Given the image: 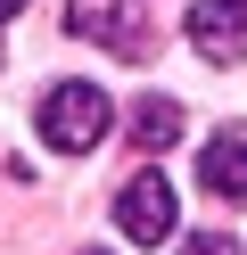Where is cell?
<instances>
[{"label":"cell","mask_w":247,"mask_h":255,"mask_svg":"<svg viewBox=\"0 0 247 255\" xmlns=\"http://www.w3.org/2000/svg\"><path fill=\"white\" fill-rule=\"evenodd\" d=\"M16 8H25V0H0V25H8V17H16Z\"/></svg>","instance_id":"cell-8"},{"label":"cell","mask_w":247,"mask_h":255,"mask_svg":"<svg viewBox=\"0 0 247 255\" xmlns=\"http://www.w3.org/2000/svg\"><path fill=\"white\" fill-rule=\"evenodd\" d=\"M173 255H239V239H223V231H198V239H181Z\"/></svg>","instance_id":"cell-7"},{"label":"cell","mask_w":247,"mask_h":255,"mask_svg":"<svg viewBox=\"0 0 247 255\" xmlns=\"http://www.w3.org/2000/svg\"><path fill=\"white\" fill-rule=\"evenodd\" d=\"M115 231H124L132 247H165V239H173V181H165L157 165H140L115 189Z\"/></svg>","instance_id":"cell-3"},{"label":"cell","mask_w":247,"mask_h":255,"mask_svg":"<svg viewBox=\"0 0 247 255\" xmlns=\"http://www.w3.org/2000/svg\"><path fill=\"white\" fill-rule=\"evenodd\" d=\"M190 50L214 66L247 58V0H190Z\"/></svg>","instance_id":"cell-4"},{"label":"cell","mask_w":247,"mask_h":255,"mask_svg":"<svg viewBox=\"0 0 247 255\" xmlns=\"http://www.w3.org/2000/svg\"><path fill=\"white\" fill-rule=\"evenodd\" d=\"M132 140H140L148 156L173 148V140H181V107H173V99H140V107H132Z\"/></svg>","instance_id":"cell-6"},{"label":"cell","mask_w":247,"mask_h":255,"mask_svg":"<svg viewBox=\"0 0 247 255\" xmlns=\"http://www.w3.org/2000/svg\"><path fill=\"white\" fill-rule=\"evenodd\" d=\"M198 181H206V198L247 206V132H239V124H231V132H214L206 148H198Z\"/></svg>","instance_id":"cell-5"},{"label":"cell","mask_w":247,"mask_h":255,"mask_svg":"<svg viewBox=\"0 0 247 255\" xmlns=\"http://www.w3.org/2000/svg\"><path fill=\"white\" fill-rule=\"evenodd\" d=\"M66 25L107 41L115 58H157V17L148 0H66Z\"/></svg>","instance_id":"cell-2"},{"label":"cell","mask_w":247,"mask_h":255,"mask_svg":"<svg viewBox=\"0 0 247 255\" xmlns=\"http://www.w3.org/2000/svg\"><path fill=\"white\" fill-rule=\"evenodd\" d=\"M107 124H115V107H107L99 83H58L41 99V140L66 148V156H91L99 140H107Z\"/></svg>","instance_id":"cell-1"}]
</instances>
